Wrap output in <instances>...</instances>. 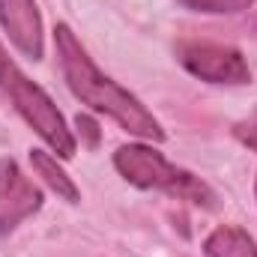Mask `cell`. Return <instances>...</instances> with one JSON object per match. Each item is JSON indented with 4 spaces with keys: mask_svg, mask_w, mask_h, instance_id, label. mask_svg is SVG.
Instances as JSON below:
<instances>
[{
    "mask_svg": "<svg viewBox=\"0 0 257 257\" xmlns=\"http://www.w3.org/2000/svg\"><path fill=\"white\" fill-rule=\"evenodd\" d=\"M54 48H57V60L63 69V78L69 90L90 105L93 111L111 117L120 128H126L128 135H138L144 141H165V128L162 123L144 108V102L128 93L126 87H120L114 78H108L99 66L93 63V57L87 54V48L81 45V39L72 33L69 24L54 27Z\"/></svg>",
    "mask_w": 257,
    "mask_h": 257,
    "instance_id": "6da1fadb",
    "label": "cell"
},
{
    "mask_svg": "<svg viewBox=\"0 0 257 257\" xmlns=\"http://www.w3.org/2000/svg\"><path fill=\"white\" fill-rule=\"evenodd\" d=\"M114 168L117 174L135 189H153V192H165L177 200H189L194 206L212 209L215 206V192L194 177L192 171L171 165L159 150H153L150 144H123L114 153Z\"/></svg>",
    "mask_w": 257,
    "mask_h": 257,
    "instance_id": "7a4b0ae2",
    "label": "cell"
},
{
    "mask_svg": "<svg viewBox=\"0 0 257 257\" xmlns=\"http://www.w3.org/2000/svg\"><path fill=\"white\" fill-rule=\"evenodd\" d=\"M0 93L12 102V108L21 114V120L51 147V153H57L60 159H72L75 156L78 141L69 132L63 114L54 105V99L36 81H30L21 72V66L9 57L3 42H0Z\"/></svg>",
    "mask_w": 257,
    "mask_h": 257,
    "instance_id": "3957f363",
    "label": "cell"
},
{
    "mask_svg": "<svg viewBox=\"0 0 257 257\" xmlns=\"http://www.w3.org/2000/svg\"><path fill=\"white\" fill-rule=\"evenodd\" d=\"M177 60L186 72L206 84H224V87H242L251 84V69L239 48L209 42V39H183L177 42Z\"/></svg>",
    "mask_w": 257,
    "mask_h": 257,
    "instance_id": "277c9868",
    "label": "cell"
},
{
    "mask_svg": "<svg viewBox=\"0 0 257 257\" xmlns=\"http://www.w3.org/2000/svg\"><path fill=\"white\" fill-rule=\"evenodd\" d=\"M42 209V192L27 180L15 159L0 156V236L12 233L21 221Z\"/></svg>",
    "mask_w": 257,
    "mask_h": 257,
    "instance_id": "5b68a950",
    "label": "cell"
},
{
    "mask_svg": "<svg viewBox=\"0 0 257 257\" xmlns=\"http://www.w3.org/2000/svg\"><path fill=\"white\" fill-rule=\"evenodd\" d=\"M0 27L27 60H42L45 30L36 0H0Z\"/></svg>",
    "mask_w": 257,
    "mask_h": 257,
    "instance_id": "8992f818",
    "label": "cell"
},
{
    "mask_svg": "<svg viewBox=\"0 0 257 257\" xmlns=\"http://www.w3.org/2000/svg\"><path fill=\"white\" fill-rule=\"evenodd\" d=\"M203 251L206 257H257V242L248 230L236 224H221L206 236Z\"/></svg>",
    "mask_w": 257,
    "mask_h": 257,
    "instance_id": "52a82bcc",
    "label": "cell"
},
{
    "mask_svg": "<svg viewBox=\"0 0 257 257\" xmlns=\"http://www.w3.org/2000/svg\"><path fill=\"white\" fill-rule=\"evenodd\" d=\"M30 165H33V171L42 177V183L57 194L60 200H66V203H78V200H81L78 186L72 183V177L57 165V159H54L48 150H30Z\"/></svg>",
    "mask_w": 257,
    "mask_h": 257,
    "instance_id": "ba28073f",
    "label": "cell"
},
{
    "mask_svg": "<svg viewBox=\"0 0 257 257\" xmlns=\"http://www.w3.org/2000/svg\"><path fill=\"white\" fill-rule=\"evenodd\" d=\"M177 3L186 6L189 12H200V15H239L254 0H177Z\"/></svg>",
    "mask_w": 257,
    "mask_h": 257,
    "instance_id": "9c48e42d",
    "label": "cell"
},
{
    "mask_svg": "<svg viewBox=\"0 0 257 257\" xmlns=\"http://www.w3.org/2000/svg\"><path fill=\"white\" fill-rule=\"evenodd\" d=\"M233 138H236L242 147H248V150L257 153V111L248 114L245 120H239V123L233 126Z\"/></svg>",
    "mask_w": 257,
    "mask_h": 257,
    "instance_id": "30bf717a",
    "label": "cell"
},
{
    "mask_svg": "<svg viewBox=\"0 0 257 257\" xmlns=\"http://www.w3.org/2000/svg\"><path fill=\"white\" fill-rule=\"evenodd\" d=\"M75 126L81 128V138L87 141V147H99V123L87 114H78L75 117Z\"/></svg>",
    "mask_w": 257,
    "mask_h": 257,
    "instance_id": "8fae6325",
    "label": "cell"
},
{
    "mask_svg": "<svg viewBox=\"0 0 257 257\" xmlns=\"http://www.w3.org/2000/svg\"><path fill=\"white\" fill-rule=\"evenodd\" d=\"M254 194H257V186H254Z\"/></svg>",
    "mask_w": 257,
    "mask_h": 257,
    "instance_id": "7c38bea8",
    "label": "cell"
}]
</instances>
